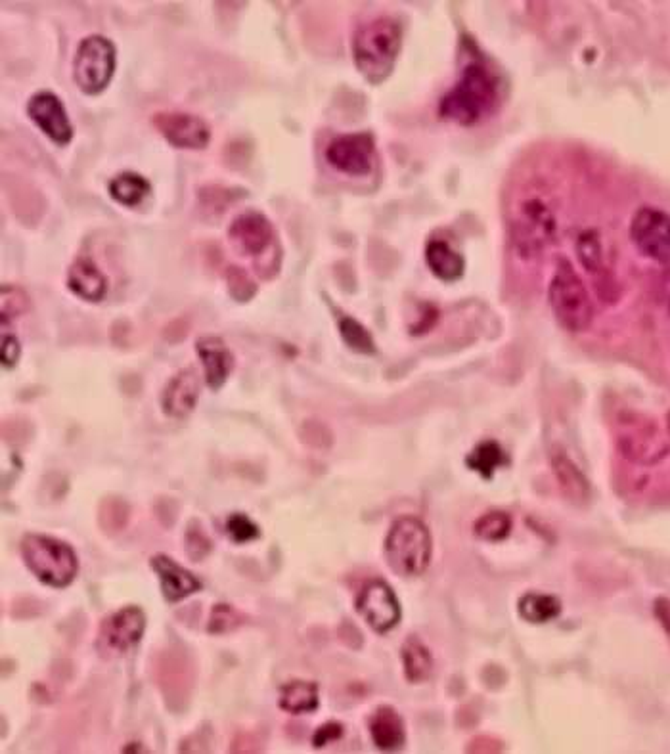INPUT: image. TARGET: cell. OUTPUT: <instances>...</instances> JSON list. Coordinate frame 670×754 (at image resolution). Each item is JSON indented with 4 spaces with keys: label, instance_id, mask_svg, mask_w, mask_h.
<instances>
[{
    "label": "cell",
    "instance_id": "6da1fadb",
    "mask_svg": "<svg viewBox=\"0 0 670 754\" xmlns=\"http://www.w3.org/2000/svg\"><path fill=\"white\" fill-rule=\"evenodd\" d=\"M402 45V29L393 18H376L360 25L353 37V60L360 75L380 85L395 69Z\"/></svg>",
    "mask_w": 670,
    "mask_h": 754
},
{
    "label": "cell",
    "instance_id": "7a4b0ae2",
    "mask_svg": "<svg viewBox=\"0 0 670 754\" xmlns=\"http://www.w3.org/2000/svg\"><path fill=\"white\" fill-rule=\"evenodd\" d=\"M498 104V81L481 64L464 69L458 85L441 100V115L460 125H475Z\"/></svg>",
    "mask_w": 670,
    "mask_h": 754
},
{
    "label": "cell",
    "instance_id": "3957f363",
    "mask_svg": "<svg viewBox=\"0 0 670 754\" xmlns=\"http://www.w3.org/2000/svg\"><path fill=\"white\" fill-rule=\"evenodd\" d=\"M385 559L399 577H420L431 561V534L418 517H401L385 538Z\"/></svg>",
    "mask_w": 670,
    "mask_h": 754
},
{
    "label": "cell",
    "instance_id": "277c9868",
    "mask_svg": "<svg viewBox=\"0 0 670 754\" xmlns=\"http://www.w3.org/2000/svg\"><path fill=\"white\" fill-rule=\"evenodd\" d=\"M548 301L556 320L567 332L581 333L592 324L594 307L590 293L567 261H559L548 288Z\"/></svg>",
    "mask_w": 670,
    "mask_h": 754
},
{
    "label": "cell",
    "instance_id": "5b68a950",
    "mask_svg": "<svg viewBox=\"0 0 670 754\" xmlns=\"http://www.w3.org/2000/svg\"><path fill=\"white\" fill-rule=\"evenodd\" d=\"M22 555L27 569L48 586L66 588L77 577V555L62 540L27 534L22 542Z\"/></svg>",
    "mask_w": 670,
    "mask_h": 754
},
{
    "label": "cell",
    "instance_id": "8992f818",
    "mask_svg": "<svg viewBox=\"0 0 670 754\" xmlns=\"http://www.w3.org/2000/svg\"><path fill=\"white\" fill-rule=\"evenodd\" d=\"M117 64L115 45L104 35L85 37L75 52L73 81L87 96H98L112 83Z\"/></svg>",
    "mask_w": 670,
    "mask_h": 754
},
{
    "label": "cell",
    "instance_id": "52a82bcc",
    "mask_svg": "<svg viewBox=\"0 0 670 754\" xmlns=\"http://www.w3.org/2000/svg\"><path fill=\"white\" fill-rule=\"evenodd\" d=\"M152 672L167 707L175 712L186 709L196 684V666L190 655L177 645L157 651L152 661Z\"/></svg>",
    "mask_w": 670,
    "mask_h": 754
},
{
    "label": "cell",
    "instance_id": "ba28073f",
    "mask_svg": "<svg viewBox=\"0 0 670 754\" xmlns=\"http://www.w3.org/2000/svg\"><path fill=\"white\" fill-rule=\"evenodd\" d=\"M328 163L343 175L368 177L376 163V142L370 133L337 136L326 148Z\"/></svg>",
    "mask_w": 670,
    "mask_h": 754
},
{
    "label": "cell",
    "instance_id": "9c48e42d",
    "mask_svg": "<svg viewBox=\"0 0 670 754\" xmlns=\"http://www.w3.org/2000/svg\"><path fill=\"white\" fill-rule=\"evenodd\" d=\"M630 238L638 251L657 263L670 261V215L655 207H642L630 224Z\"/></svg>",
    "mask_w": 670,
    "mask_h": 754
},
{
    "label": "cell",
    "instance_id": "30bf717a",
    "mask_svg": "<svg viewBox=\"0 0 670 754\" xmlns=\"http://www.w3.org/2000/svg\"><path fill=\"white\" fill-rule=\"evenodd\" d=\"M146 628V617L138 607H125L100 624L96 649L104 657L121 655L140 642Z\"/></svg>",
    "mask_w": 670,
    "mask_h": 754
},
{
    "label": "cell",
    "instance_id": "8fae6325",
    "mask_svg": "<svg viewBox=\"0 0 670 754\" xmlns=\"http://www.w3.org/2000/svg\"><path fill=\"white\" fill-rule=\"evenodd\" d=\"M159 134L175 148L203 150L211 142L209 125L194 113L159 111L152 117Z\"/></svg>",
    "mask_w": 670,
    "mask_h": 754
},
{
    "label": "cell",
    "instance_id": "7c38bea8",
    "mask_svg": "<svg viewBox=\"0 0 670 754\" xmlns=\"http://www.w3.org/2000/svg\"><path fill=\"white\" fill-rule=\"evenodd\" d=\"M357 611L368 626L380 634L393 630L401 621V605L391 586L383 580H372L357 598Z\"/></svg>",
    "mask_w": 670,
    "mask_h": 754
},
{
    "label": "cell",
    "instance_id": "4fadbf2b",
    "mask_svg": "<svg viewBox=\"0 0 670 754\" xmlns=\"http://www.w3.org/2000/svg\"><path fill=\"white\" fill-rule=\"evenodd\" d=\"M228 244L242 257H261L274 244V226L267 215L249 209L230 224Z\"/></svg>",
    "mask_w": 670,
    "mask_h": 754
},
{
    "label": "cell",
    "instance_id": "5bb4252c",
    "mask_svg": "<svg viewBox=\"0 0 670 754\" xmlns=\"http://www.w3.org/2000/svg\"><path fill=\"white\" fill-rule=\"evenodd\" d=\"M27 115L58 146L73 140V125L62 100L52 92H37L27 102Z\"/></svg>",
    "mask_w": 670,
    "mask_h": 754
},
{
    "label": "cell",
    "instance_id": "9a60e30c",
    "mask_svg": "<svg viewBox=\"0 0 670 754\" xmlns=\"http://www.w3.org/2000/svg\"><path fill=\"white\" fill-rule=\"evenodd\" d=\"M200 377L192 370L186 368L173 377L161 397V408L171 418H186L198 404L200 399Z\"/></svg>",
    "mask_w": 670,
    "mask_h": 754
},
{
    "label": "cell",
    "instance_id": "2e32d148",
    "mask_svg": "<svg viewBox=\"0 0 670 754\" xmlns=\"http://www.w3.org/2000/svg\"><path fill=\"white\" fill-rule=\"evenodd\" d=\"M108 276L85 255H79L67 272V288L89 303H100L108 293Z\"/></svg>",
    "mask_w": 670,
    "mask_h": 754
},
{
    "label": "cell",
    "instance_id": "e0dca14e",
    "mask_svg": "<svg viewBox=\"0 0 670 754\" xmlns=\"http://www.w3.org/2000/svg\"><path fill=\"white\" fill-rule=\"evenodd\" d=\"M196 351L200 355L201 364L205 370L207 385L213 391H219L234 370V355L224 345L223 339L215 335L201 337L196 345Z\"/></svg>",
    "mask_w": 670,
    "mask_h": 754
},
{
    "label": "cell",
    "instance_id": "ac0fdd59",
    "mask_svg": "<svg viewBox=\"0 0 670 754\" xmlns=\"http://www.w3.org/2000/svg\"><path fill=\"white\" fill-rule=\"evenodd\" d=\"M152 567L161 582L163 598L171 603L180 601V599L198 592L201 588L200 580L188 573L184 567H180L177 561H173L167 555H156L152 559Z\"/></svg>",
    "mask_w": 670,
    "mask_h": 754
},
{
    "label": "cell",
    "instance_id": "d6986e66",
    "mask_svg": "<svg viewBox=\"0 0 670 754\" xmlns=\"http://www.w3.org/2000/svg\"><path fill=\"white\" fill-rule=\"evenodd\" d=\"M370 735L381 751H397L406 741L401 714L393 707H380L370 718Z\"/></svg>",
    "mask_w": 670,
    "mask_h": 754
},
{
    "label": "cell",
    "instance_id": "ffe728a7",
    "mask_svg": "<svg viewBox=\"0 0 670 754\" xmlns=\"http://www.w3.org/2000/svg\"><path fill=\"white\" fill-rule=\"evenodd\" d=\"M425 263L433 276L443 282H456L464 274V257L443 240H431L425 247Z\"/></svg>",
    "mask_w": 670,
    "mask_h": 754
},
{
    "label": "cell",
    "instance_id": "44dd1931",
    "mask_svg": "<svg viewBox=\"0 0 670 754\" xmlns=\"http://www.w3.org/2000/svg\"><path fill=\"white\" fill-rule=\"evenodd\" d=\"M552 467H554L559 487L567 498H571L573 502H586L588 500V496H590L588 479L584 477L581 469L573 464L571 458H567L561 452H554Z\"/></svg>",
    "mask_w": 670,
    "mask_h": 754
},
{
    "label": "cell",
    "instance_id": "7402d4cb",
    "mask_svg": "<svg viewBox=\"0 0 670 754\" xmlns=\"http://www.w3.org/2000/svg\"><path fill=\"white\" fill-rule=\"evenodd\" d=\"M108 192L113 201H117L123 207H138L142 201L146 200L152 194V184L148 178L125 171L121 175L112 178Z\"/></svg>",
    "mask_w": 670,
    "mask_h": 754
},
{
    "label": "cell",
    "instance_id": "603a6c76",
    "mask_svg": "<svg viewBox=\"0 0 670 754\" xmlns=\"http://www.w3.org/2000/svg\"><path fill=\"white\" fill-rule=\"evenodd\" d=\"M402 665H404L406 680L412 684H418L431 676L433 659H431L429 649L418 638L412 636L410 640H406V644L402 645Z\"/></svg>",
    "mask_w": 670,
    "mask_h": 754
},
{
    "label": "cell",
    "instance_id": "cb8c5ba5",
    "mask_svg": "<svg viewBox=\"0 0 670 754\" xmlns=\"http://www.w3.org/2000/svg\"><path fill=\"white\" fill-rule=\"evenodd\" d=\"M561 613V601L556 596L529 592L519 599V615L523 621L531 624H546L558 619Z\"/></svg>",
    "mask_w": 670,
    "mask_h": 754
},
{
    "label": "cell",
    "instance_id": "d4e9b609",
    "mask_svg": "<svg viewBox=\"0 0 670 754\" xmlns=\"http://www.w3.org/2000/svg\"><path fill=\"white\" fill-rule=\"evenodd\" d=\"M280 709L305 714L318 709V688L313 682H291L280 691Z\"/></svg>",
    "mask_w": 670,
    "mask_h": 754
},
{
    "label": "cell",
    "instance_id": "484cf974",
    "mask_svg": "<svg viewBox=\"0 0 670 754\" xmlns=\"http://www.w3.org/2000/svg\"><path fill=\"white\" fill-rule=\"evenodd\" d=\"M131 517V508L123 498L110 496L100 502L98 508V525L106 534H119L125 531Z\"/></svg>",
    "mask_w": 670,
    "mask_h": 754
},
{
    "label": "cell",
    "instance_id": "4316f807",
    "mask_svg": "<svg viewBox=\"0 0 670 754\" xmlns=\"http://www.w3.org/2000/svg\"><path fill=\"white\" fill-rule=\"evenodd\" d=\"M468 466L477 471L481 477L485 479H491L494 475V471L500 466L506 464V454L504 450L500 448V444L494 443V441H485V443L477 444L471 454L468 456Z\"/></svg>",
    "mask_w": 670,
    "mask_h": 754
},
{
    "label": "cell",
    "instance_id": "83f0119b",
    "mask_svg": "<svg viewBox=\"0 0 670 754\" xmlns=\"http://www.w3.org/2000/svg\"><path fill=\"white\" fill-rule=\"evenodd\" d=\"M339 333H341L343 341L347 343V347L353 349L355 353H360V355L376 353V343H374L372 335L355 318L343 316L339 320Z\"/></svg>",
    "mask_w": 670,
    "mask_h": 754
},
{
    "label": "cell",
    "instance_id": "f1b7e54d",
    "mask_svg": "<svg viewBox=\"0 0 670 754\" xmlns=\"http://www.w3.org/2000/svg\"><path fill=\"white\" fill-rule=\"evenodd\" d=\"M473 533L477 534L481 540L500 542L512 533V517L502 511L487 513L481 519H477V523L473 525Z\"/></svg>",
    "mask_w": 670,
    "mask_h": 754
},
{
    "label": "cell",
    "instance_id": "f546056e",
    "mask_svg": "<svg viewBox=\"0 0 670 754\" xmlns=\"http://www.w3.org/2000/svg\"><path fill=\"white\" fill-rule=\"evenodd\" d=\"M224 280H226V288H228L230 297L238 303L251 301L259 291L257 284L253 282V278L247 274L246 268L230 265L224 272Z\"/></svg>",
    "mask_w": 670,
    "mask_h": 754
},
{
    "label": "cell",
    "instance_id": "4dcf8cb0",
    "mask_svg": "<svg viewBox=\"0 0 670 754\" xmlns=\"http://www.w3.org/2000/svg\"><path fill=\"white\" fill-rule=\"evenodd\" d=\"M184 552H186V555L194 563H200L207 555L213 552V542H211L209 534L205 533V529L201 527L200 521H196V519H192L188 523V527H186Z\"/></svg>",
    "mask_w": 670,
    "mask_h": 754
},
{
    "label": "cell",
    "instance_id": "1f68e13d",
    "mask_svg": "<svg viewBox=\"0 0 670 754\" xmlns=\"http://www.w3.org/2000/svg\"><path fill=\"white\" fill-rule=\"evenodd\" d=\"M240 624H242V615L232 605L219 603L211 611V619H209L207 630L211 634H226V632L236 630Z\"/></svg>",
    "mask_w": 670,
    "mask_h": 754
},
{
    "label": "cell",
    "instance_id": "d6a6232c",
    "mask_svg": "<svg viewBox=\"0 0 670 754\" xmlns=\"http://www.w3.org/2000/svg\"><path fill=\"white\" fill-rule=\"evenodd\" d=\"M226 531H228V534H230V538L234 540V542H249V540H255V538H259L261 536V533H259V527L247 517V515H244V513H234V515H230L228 517V521H226Z\"/></svg>",
    "mask_w": 670,
    "mask_h": 754
},
{
    "label": "cell",
    "instance_id": "836d02e7",
    "mask_svg": "<svg viewBox=\"0 0 670 754\" xmlns=\"http://www.w3.org/2000/svg\"><path fill=\"white\" fill-rule=\"evenodd\" d=\"M29 309V299L22 289L14 286L2 288V320L6 322L10 316H18Z\"/></svg>",
    "mask_w": 670,
    "mask_h": 754
},
{
    "label": "cell",
    "instance_id": "e575fe53",
    "mask_svg": "<svg viewBox=\"0 0 670 754\" xmlns=\"http://www.w3.org/2000/svg\"><path fill=\"white\" fill-rule=\"evenodd\" d=\"M156 515L165 527H173L179 515V504L173 498H159L156 502Z\"/></svg>",
    "mask_w": 670,
    "mask_h": 754
},
{
    "label": "cell",
    "instance_id": "d590c367",
    "mask_svg": "<svg viewBox=\"0 0 670 754\" xmlns=\"http://www.w3.org/2000/svg\"><path fill=\"white\" fill-rule=\"evenodd\" d=\"M20 358V343L14 335H2V364L6 368H14Z\"/></svg>",
    "mask_w": 670,
    "mask_h": 754
},
{
    "label": "cell",
    "instance_id": "8d00e7d4",
    "mask_svg": "<svg viewBox=\"0 0 670 754\" xmlns=\"http://www.w3.org/2000/svg\"><path fill=\"white\" fill-rule=\"evenodd\" d=\"M341 733H343V726H341V724H337V722H328V724H324L318 732L314 733V747H324V745H328L330 741L339 739Z\"/></svg>",
    "mask_w": 670,
    "mask_h": 754
},
{
    "label": "cell",
    "instance_id": "74e56055",
    "mask_svg": "<svg viewBox=\"0 0 670 754\" xmlns=\"http://www.w3.org/2000/svg\"><path fill=\"white\" fill-rule=\"evenodd\" d=\"M655 617L661 624V628L665 630L667 638L670 640V599L659 598L655 601Z\"/></svg>",
    "mask_w": 670,
    "mask_h": 754
},
{
    "label": "cell",
    "instance_id": "f35d334b",
    "mask_svg": "<svg viewBox=\"0 0 670 754\" xmlns=\"http://www.w3.org/2000/svg\"><path fill=\"white\" fill-rule=\"evenodd\" d=\"M259 741L253 737V735H247V733H244V735H238L236 739H234V743H232V751L234 753H257L259 751Z\"/></svg>",
    "mask_w": 670,
    "mask_h": 754
}]
</instances>
